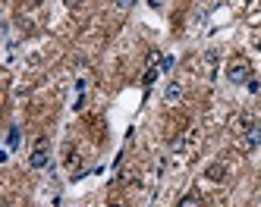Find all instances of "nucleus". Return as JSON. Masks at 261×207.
<instances>
[{
    "instance_id": "nucleus-9",
    "label": "nucleus",
    "mask_w": 261,
    "mask_h": 207,
    "mask_svg": "<svg viewBox=\"0 0 261 207\" xmlns=\"http://www.w3.org/2000/svg\"><path fill=\"white\" fill-rule=\"evenodd\" d=\"M176 207H201V198H198V195H186Z\"/></svg>"
},
{
    "instance_id": "nucleus-2",
    "label": "nucleus",
    "mask_w": 261,
    "mask_h": 207,
    "mask_svg": "<svg viewBox=\"0 0 261 207\" xmlns=\"http://www.w3.org/2000/svg\"><path fill=\"white\" fill-rule=\"evenodd\" d=\"M47 163H50V151H47V147H44V141H41L38 147L32 151V157H29V166H32V169H44Z\"/></svg>"
},
{
    "instance_id": "nucleus-13",
    "label": "nucleus",
    "mask_w": 261,
    "mask_h": 207,
    "mask_svg": "<svg viewBox=\"0 0 261 207\" xmlns=\"http://www.w3.org/2000/svg\"><path fill=\"white\" fill-rule=\"evenodd\" d=\"M63 4H66V7H72V10H76V7L82 4V0H63Z\"/></svg>"
},
{
    "instance_id": "nucleus-1",
    "label": "nucleus",
    "mask_w": 261,
    "mask_h": 207,
    "mask_svg": "<svg viewBox=\"0 0 261 207\" xmlns=\"http://www.w3.org/2000/svg\"><path fill=\"white\" fill-rule=\"evenodd\" d=\"M249 79H252V66H249V60L233 56V60L227 63V82H230V85H246Z\"/></svg>"
},
{
    "instance_id": "nucleus-17",
    "label": "nucleus",
    "mask_w": 261,
    "mask_h": 207,
    "mask_svg": "<svg viewBox=\"0 0 261 207\" xmlns=\"http://www.w3.org/2000/svg\"><path fill=\"white\" fill-rule=\"evenodd\" d=\"M246 4H252V0H246Z\"/></svg>"
},
{
    "instance_id": "nucleus-16",
    "label": "nucleus",
    "mask_w": 261,
    "mask_h": 207,
    "mask_svg": "<svg viewBox=\"0 0 261 207\" xmlns=\"http://www.w3.org/2000/svg\"><path fill=\"white\" fill-rule=\"evenodd\" d=\"M258 53H261V41H258Z\"/></svg>"
},
{
    "instance_id": "nucleus-7",
    "label": "nucleus",
    "mask_w": 261,
    "mask_h": 207,
    "mask_svg": "<svg viewBox=\"0 0 261 207\" xmlns=\"http://www.w3.org/2000/svg\"><path fill=\"white\" fill-rule=\"evenodd\" d=\"M158 75H161V66H148L145 75H142V85H145V88H151V85L158 82Z\"/></svg>"
},
{
    "instance_id": "nucleus-15",
    "label": "nucleus",
    "mask_w": 261,
    "mask_h": 207,
    "mask_svg": "<svg viewBox=\"0 0 261 207\" xmlns=\"http://www.w3.org/2000/svg\"><path fill=\"white\" fill-rule=\"evenodd\" d=\"M110 207H123V204H110Z\"/></svg>"
},
{
    "instance_id": "nucleus-5",
    "label": "nucleus",
    "mask_w": 261,
    "mask_h": 207,
    "mask_svg": "<svg viewBox=\"0 0 261 207\" xmlns=\"http://www.w3.org/2000/svg\"><path fill=\"white\" fill-rule=\"evenodd\" d=\"M255 126H252V116H249V113H242V116H236L233 120V132H239V135H242V132H252Z\"/></svg>"
},
{
    "instance_id": "nucleus-14",
    "label": "nucleus",
    "mask_w": 261,
    "mask_h": 207,
    "mask_svg": "<svg viewBox=\"0 0 261 207\" xmlns=\"http://www.w3.org/2000/svg\"><path fill=\"white\" fill-rule=\"evenodd\" d=\"M29 4H32V7H41V4H44V0H29Z\"/></svg>"
},
{
    "instance_id": "nucleus-6",
    "label": "nucleus",
    "mask_w": 261,
    "mask_h": 207,
    "mask_svg": "<svg viewBox=\"0 0 261 207\" xmlns=\"http://www.w3.org/2000/svg\"><path fill=\"white\" fill-rule=\"evenodd\" d=\"M164 98H167V104H176L182 98V85L179 82H170V85H167V91H164Z\"/></svg>"
},
{
    "instance_id": "nucleus-3",
    "label": "nucleus",
    "mask_w": 261,
    "mask_h": 207,
    "mask_svg": "<svg viewBox=\"0 0 261 207\" xmlns=\"http://www.w3.org/2000/svg\"><path fill=\"white\" fill-rule=\"evenodd\" d=\"M204 179L223 182V179H227V163H208V169H204Z\"/></svg>"
},
{
    "instance_id": "nucleus-4",
    "label": "nucleus",
    "mask_w": 261,
    "mask_h": 207,
    "mask_svg": "<svg viewBox=\"0 0 261 207\" xmlns=\"http://www.w3.org/2000/svg\"><path fill=\"white\" fill-rule=\"evenodd\" d=\"M195 138H198V135H195V129H186L182 135H176V141H173V154H179V151H186V147H189V144H192Z\"/></svg>"
},
{
    "instance_id": "nucleus-11",
    "label": "nucleus",
    "mask_w": 261,
    "mask_h": 207,
    "mask_svg": "<svg viewBox=\"0 0 261 207\" xmlns=\"http://www.w3.org/2000/svg\"><path fill=\"white\" fill-rule=\"evenodd\" d=\"M16 141H19V129H10V138H7V144H10V147H13V144H16Z\"/></svg>"
},
{
    "instance_id": "nucleus-18",
    "label": "nucleus",
    "mask_w": 261,
    "mask_h": 207,
    "mask_svg": "<svg viewBox=\"0 0 261 207\" xmlns=\"http://www.w3.org/2000/svg\"><path fill=\"white\" fill-rule=\"evenodd\" d=\"M211 207H217V204H211Z\"/></svg>"
},
{
    "instance_id": "nucleus-10",
    "label": "nucleus",
    "mask_w": 261,
    "mask_h": 207,
    "mask_svg": "<svg viewBox=\"0 0 261 207\" xmlns=\"http://www.w3.org/2000/svg\"><path fill=\"white\" fill-rule=\"evenodd\" d=\"M246 88H249L252 94H258V91H261V82H258V79H255V75H252V79L246 82Z\"/></svg>"
},
{
    "instance_id": "nucleus-8",
    "label": "nucleus",
    "mask_w": 261,
    "mask_h": 207,
    "mask_svg": "<svg viewBox=\"0 0 261 207\" xmlns=\"http://www.w3.org/2000/svg\"><path fill=\"white\" fill-rule=\"evenodd\" d=\"M258 144H261V129L255 126V129L249 132V138H246V147H258Z\"/></svg>"
},
{
    "instance_id": "nucleus-12",
    "label": "nucleus",
    "mask_w": 261,
    "mask_h": 207,
    "mask_svg": "<svg viewBox=\"0 0 261 207\" xmlns=\"http://www.w3.org/2000/svg\"><path fill=\"white\" fill-rule=\"evenodd\" d=\"M133 4H136V0H117V7H123V10H129Z\"/></svg>"
}]
</instances>
